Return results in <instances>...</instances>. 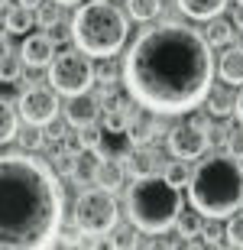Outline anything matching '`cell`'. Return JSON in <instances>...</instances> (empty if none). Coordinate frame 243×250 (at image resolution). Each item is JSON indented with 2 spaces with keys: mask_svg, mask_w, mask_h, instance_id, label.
Wrapping results in <instances>:
<instances>
[{
  "mask_svg": "<svg viewBox=\"0 0 243 250\" xmlns=\"http://www.w3.org/2000/svg\"><path fill=\"white\" fill-rule=\"evenodd\" d=\"M123 84L140 107L159 117L195 111L214 84L211 42L185 23L143 29L123 59Z\"/></svg>",
  "mask_w": 243,
  "mask_h": 250,
  "instance_id": "obj_1",
  "label": "cell"
},
{
  "mask_svg": "<svg viewBox=\"0 0 243 250\" xmlns=\"http://www.w3.org/2000/svg\"><path fill=\"white\" fill-rule=\"evenodd\" d=\"M62 186L49 163L13 149L0 179V244L7 250H46L62 237Z\"/></svg>",
  "mask_w": 243,
  "mask_h": 250,
  "instance_id": "obj_2",
  "label": "cell"
},
{
  "mask_svg": "<svg viewBox=\"0 0 243 250\" xmlns=\"http://www.w3.org/2000/svg\"><path fill=\"white\" fill-rule=\"evenodd\" d=\"M188 202L211 221H221V218H230L234 211H240L243 159L230 156V153L201 156L198 169L191 172V182H188Z\"/></svg>",
  "mask_w": 243,
  "mask_h": 250,
  "instance_id": "obj_3",
  "label": "cell"
},
{
  "mask_svg": "<svg viewBox=\"0 0 243 250\" xmlns=\"http://www.w3.org/2000/svg\"><path fill=\"white\" fill-rule=\"evenodd\" d=\"M127 17L111 0H88L72 17V42L91 59H113L130 36Z\"/></svg>",
  "mask_w": 243,
  "mask_h": 250,
  "instance_id": "obj_4",
  "label": "cell"
},
{
  "mask_svg": "<svg viewBox=\"0 0 243 250\" xmlns=\"http://www.w3.org/2000/svg\"><path fill=\"white\" fill-rule=\"evenodd\" d=\"M127 214L143 234H166L172 224H178L182 188L172 186L166 176H140L127 192Z\"/></svg>",
  "mask_w": 243,
  "mask_h": 250,
  "instance_id": "obj_5",
  "label": "cell"
},
{
  "mask_svg": "<svg viewBox=\"0 0 243 250\" xmlns=\"http://www.w3.org/2000/svg\"><path fill=\"white\" fill-rule=\"evenodd\" d=\"M94 78H97V72H94V65H91V56L78 46L58 52L49 62V72H46V82L58 94H68V98L72 94H84L94 84Z\"/></svg>",
  "mask_w": 243,
  "mask_h": 250,
  "instance_id": "obj_6",
  "label": "cell"
},
{
  "mask_svg": "<svg viewBox=\"0 0 243 250\" xmlns=\"http://www.w3.org/2000/svg\"><path fill=\"white\" fill-rule=\"evenodd\" d=\"M120 221V211H117V202H113V192L94 186L88 192H81V198L75 202V228L88 237H101V234L113 231Z\"/></svg>",
  "mask_w": 243,
  "mask_h": 250,
  "instance_id": "obj_7",
  "label": "cell"
},
{
  "mask_svg": "<svg viewBox=\"0 0 243 250\" xmlns=\"http://www.w3.org/2000/svg\"><path fill=\"white\" fill-rule=\"evenodd\" d=\"M211 124L207 121H185V124H175L168 130V153L178 159H201L207 153V143H211Z\"/></svg>",
  "mask_w": 243,
  "mask_h": 250,
  "instance_id": "obj_8",
  "label": "cell"
},
{
  "mask_svg": "<svg viewBox=\"0 0 243 250\" xmlns=\"http://www.w3.org/2000/svg\"><path fill=\"white\" fill-rule=\"evenodd\" d=\"M17 107H19L23 124L49 127V124L56 121V114H58V107H62V104H58L56 88H52V84H49V88H42V84H29L26 91H19Z\"/></svg>",
  "mask_w": 243,
  "mask_h": 250,
  "instance_id": "obj_9",
  "label": "cell"
},
{
  "mask_svg": "<svg viewBox=\"0 0 243 250\" xmlns=\"http://www.w3.org/2000/svg\"><path fill=\"white\" fill-rule=\"evenodd\" d=\"M136 149L130 130H111V127H101V137H97V146L94 153L101 159H130V153Z\"/></svg>",
  "mask_w": 243,
  "mask_h": 250,
  "instance_id": "obj_10",
  "label": "cell"
},
{
  "mask_svg": "<svg viewBox=\"0 0 243 250\" xmlns=\"http://www.w3.org/2000/svg\"><path fill=\"white\" fill-rule=\"evenodd\" d=\"M19 56H23V62L29 68H49V62L56 59V39L49 33H33V36L23 39Z\"/></svg>",
  "mask_w": 243,
  "mask_h": 250,
  "instance_id": "obj_11",
  "label": "cell"
},
{
  "mask_svg": "<svg viewBox=\"0 0 243 250\" xmlns=\"http://www.w3.org/2000/svg\"><path fill=\"white\" fill-rule=\"evenodd\" d=\"M97 117H101V101L94 98V94H72L65 104V121L72 124V127H91V124H97Z\"/></svg>",
  "mask_w": 243,
  "mask_h": 250,
  "instance_id": "obj_12",
  "label": "cell"
},
{
  "mask_svg": "<svg viewBox=\"0 0 243 250\" xmlns=\"http://www.w3.org/2000/svg\"><path fill=\"white\" fill-rule=\"evenodd\" d=\"M237 84L224 82V84H211V91H207L205 104H207V114L211 117H227V114L237 111V101H240V94H234Z\"/></svg>",
  "mask_w": 243,
  "mask_h": 250,
  "instance_id": "obj_13",
  "label": "cell"
},
{
  "mask_svg": "<svg viewBox=\"0 0 243 250\" xmlns=\"http://www.w3.org/2000/svg\"><path fill=\"white\" fill-rule=\"evenodd\" d=\"M127 179V166L123 159H97V169H94V186L107 188V192H117Z\"/></svg>",
  "mask_w": 243,
  "mask_h": 250,
  "instance_id": "obj_14",
  "label": "cell"
},
{
  "mask_svg": "<svg viewBox=\"0 0 243 250\" xmlns=\"http://www.w3.org/2000/svg\"><path fill=\"white\" fill-rule=\"evenodd\" d=\"M159 159H162V153L156 146L140 143V146L130 153V172L136 179H140V176H156V172H159Z\"/></svg>",
  "mask_w": 243,
  "mask_h": 250,
  "instance_id": "obj_15",
  "label": "cell"
},
{
  "mask_svg": "<svg viewBox=\"0 0 243 250\" xmlns=\"http://www.w3.org/2000/svg\"><path fill=\"white\" fill-rule=\"evenodd\" d=\"M3 23H7L10 36H26L39 20H36V10L33 7H7V20Z\"/></svg>",
  "mask_w": 243,
  "mask_h": 250,
  "instance_id": "obj_16",
  "label": "cell"
},
{
  "mask_svg": "<svg viewBox=\"0 0 243 250\" xmlns=\"http://www.w3.org/2000/svg\"><path fill=\"white\" fill-rule=\"evenodd\" d=\"M227 7V0H178V10L191 20H211L221 17V10Z\"/></svg>",
  "mask_w": 243,
  "mask_h": 250,
  "instance_id": "obj_17",
  "label": "cell"
},
{
  "mask_svg": "<svg viewBox=\"0 0 243 250\" xmlns=\"http://www.w3.org/2000/svg\"><path fill=\"white\" fill-rule=\"evenodd\" d=\"M217 72H221V78L230 84H243V49H227L224 56H221V62H217Z\"/></svg>",
  "mask_w": 243,
  "mask_h": 250,
  "instance_id": "obj_18",
  "label": "cell"
},
{
  "mask_svg": "<svg viewBox=\"0 0 243 250\" xmlns=\"http://www.w3.org/2000/svg\"><path fill=\"white\" fill-rule=\"evenodd\" d=\"M19 121H23V117H19L17 101L7 98V101H3V117H0V140H3V143L19 137Z\"/></svg>",
  "mask_w": 243,
  "mask_h": 250,
  "instance_id": "obj_19",
  "label": "cell"
},
{
  "mask_svg": "<svg viewBox=\"0 0 243 250\" xmlns=\"http://www.w3.org/2000/svg\"><path fill=\"white\" fill-rule=\"evenodd\" d=\"M156 117H159V114H146V117H136V121H133V127H130V137H133V143H136V146H140V143H150L152 137H156V133H159V121H156Z\"/></svg>",
  "mask_w": 243,
  "mask_h": 250,
  "instance_id": "obj_20",
  "label": "cell"
},
{
  "mask_svg": "<svg viewBox=\"0 0 243 250\" xmlns=\"http://www.w3.org/2000/svg\"><path fill=\"white\" fill-rule=\"evenodd\" d=\"M127 3V13L133 20H140V23H150V20L159 17L162 10V0H123Z\"/></svg>",
  "mask_w": 243,
  "mask_h": 250,
  "instance_id": "obj_21",
  "label": "cell"
},
{
  "mask_svg": "<svg viewBox=\"0 0 243 250\" xmlns=\"http://www.w3.org/2000/svg\"><path fill=\"white\" fill-rule=\"evenodd\" d=\"M205 36H207V42H211V46H227V42H230V36H234V26H230L227 20H221V17H211V20H207Z\"/></svg>",
  "mask_w": 243,
  "mask_h": 250,
  "instance_id": "obj_22",
  "label": "cell"
},
{
  "mask_svg": "<svg viewBox=\"0 0 243 250\" xmlns=\"http://www.w3.org/2000/svg\"><path fill=\"white\" fill-rule=\"evenodd\" d=\"M23 56H17L13 49H10V42H3V82L7 84H13V82H19V75H23Z\"/></svg>",
  "mask_w": 243,
  "mask_h": 250,
  "instance_id": "obj_23",
  "label": "cell"
},
{
  "mask_svg": "<svg viewBox=\"0 0 243 250\" xmlns=\"http://www.w3.org/2000/svg\"><path fill=\"white\" fill-rule=\"evenodd\" d=\"M201 218H205V214L198 211V208H191V211H182V214H178V234H182V237H198V234L205 231Z\"/></svg>",
  "mask_w": 243,
  "mask_h": 250,
  "instance_id": "obj_24",
  "label": "cell"
},
{
  "mask_svg": "<svg viewBox=\"0 0 243 250\" xmlns=\"http://www.w3.org/2000/svg\"><path fill=\"white\" fill-rule=\"evenodd\" d=\"M224 237H227V247H243V211H234L227 218V228H224Z\"/></svg>",
  "mask_w": 243,
  "mask_h": 250,
  "instance_id": "obj_25",
  "label": "cell"
},
{
  "mask_svg": "<svg viewBox=\"0 0 243 250\" xmlns=\"http://www.w3.org/2000/svg\"><path fill=\"white\" fill-rule=\"evenodd\" d=\"M162 176H166L168 179V182H172V186H178V188H182V186H185V182H191V172H188V163H185V159H172V163H168V166H166V172H162Z\"/></svg>",
  "mask_w": 243,
  "mask_h": 250,
  "instance_id": "obj_26",
  "label": "cell"
},
{
  "mask_svg": "<svg viewBox=\"0 0 243 250\" xmlns=\"http://www.w3.org/2000/svg\"><path fill=\"white\" fill-rule=\"evenodd\" d=\"M58 7H62V3H58V0H42V3H39L36 7V20H39V26H46V29H52L58 23Z\"/></svg>",
  "mask_w": 243,
  "mask_h": 250,
  "instance_id": "obj_27",
  "label": "cell"
},
{
  "mask_svg": "<svg viewBox=\"0 0 243 250\" xmlns=\"http://www.w3.org/2000/svg\"><path fill=\"white\" fill-rule=\"evenodd\" d=\"M42 140H46V137H42V130H39L36 124H26V130H19V146L29 149V153L42 146Z\"/></svg>",
  "mask_w": 243,
  "mask_h": 250,
  "instance_id": "obj_28",
  "label": "cell"
},
{
  "mask_svg": "<svg viewBox=\"0 0 243 250\" xmlns=\"http://www.w3.org/2000/svg\"><path fill=\"white\" fill-rule=\"evenodd\" d=\"M227 153L230 156H237V159H243V124H237V127H230L227 130Z\"/></svg>",
  "mask_w": 243,
  "mask_h": 250,
  "instance_id": "obj_29",
  "label": "cell"
},
{
  "mask_svg": "<svg viewBox=\"0 0 243 250\" xmlns=\"http://www.w3.org/2000/svg\"><path fill=\"white\" fill-rule=\"evenodd\" d=\"M136 224H133L130 231H117L113 234V241H111V247H140V237H136Z\"/></svg>",
  "mask_w": 243,
  "mask_h": 250,
  "instance_id": "obj_30",
  "label": "cell"
},
{
  "mask_svg": "<svg viewBox=\"0 0 243 250\" xmlns=\"http://www.w3.org/2000/svg\"><path fill=\"white\" fill-rule=\"evenodd\" d=\"M39 3H42V0H7V7H33V10H36Z\"/></svg>",
  "mask_w": 243,
  "mask_h": 250,
  "instance_id": "obj_31",
  "label": "cell"
},
{
  "mask_svg": "<svg viewBox=\"0 0 243 250\" xmlns=\"http://www.w3.org/2000/svg\"><path fill=\"white\" fill-rule=\"evenodd\" d=\"M234 23L243 29V3H237V13H234Z\"/></svg>",
  "mask_w": 243,
  "mask_h": 250,
  "instance_id": "obj_32",
  "label": "cell"
},
{
  "mask_svg": "<svg viewBox=\"0 0 243 250\" xmlns=\"http://www.w3.org/2000/svg\"><path fill=\"white\" fill-rule=\"evenodd\" d=\"M237 121L243 124V84H240V101H237Z\"/></svg>",
  "mask_w": 243,
  "mask_h": 250,
  "instance_id": "obj_33",
  "label": "cell"
},
{
  "mask_svg": "<svg viewBox=\"0 0 243 250\" xmlns=\"http://www.w3.org/2000/svg\"><path fill=\"white\" fill-rule=\"evenodd\" d=\"M58 3H62V7H68V3H81V0H58Z\"/></svg>",
  "mask_w": 243,
  "mask_h": 250,
  "instance_id": "obj_34",
  "label": "cell"
},
{
  "mask_svg": "<svg viewBox=\"0 0 243 250\" xmlns=\"http://www.w3.org/2000/svg\"><path fill=\"white\" fill-rule=\"evenodd\" d=\"M237 3H243V0H237Z\"/></svg>",
  "mask_w": 243,
  "mask_h": 250,
  "instance_id": "obj_35",
  "label": "cell"
}]
</instances>
